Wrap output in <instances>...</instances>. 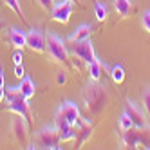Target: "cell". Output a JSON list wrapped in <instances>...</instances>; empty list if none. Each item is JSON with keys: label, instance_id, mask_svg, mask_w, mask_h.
Masks as SVG:
<instances>
[{"label": "cell", "instance_id": "f1b7e54d", "mask_svg": "<svg viewBox=\"0 0 150 150\" xmlns=\"http://www.w3.org/2000/svg\"><path fill=\"white\" fill-rule=\"evenodd\" d=\"M4 98H6V89H4V87H0V103L4 101Z\"/></svg>", "mask_w": 150, "mask_h": 150}, {"label": "cell", "instance_id": "d6986e66", "mask_svg": "<svg viewBox=\"0 0 150 150\" xmlns=\"http://www.w3.org/2000/svg\"><path fill=\"white\" fill-rule=\"evenodd\" d=\"M110 76H112L114 83H123V80H125V67L121 65V63H116L114 67H110Z\"/></svg>", "mask_w": 150, "mask_h": 150}, {"label": "cell", "instance_id": "52a82bcc", "mask_svg": "<svg viewBox=\"0 0 150 150\" xmlns=\"http://www.w3.org/2000/svg\"><path fill=\"white\" fill-rule=\"evenodd\" d=\"M125 112L130 116V120H132V123H134L136 128H150L146 112L139 109V107L132 100H127V103H125Z\"/></svg>", "mask_w": 150, "mask_h": 150}, {"label": "cell", "instance_id": "e0dca14e", "mask_svg": "<svg viewBox=\"0 0 150 150\" xmlns=\"http://www.w3.org/2000/svg\"><path fill=\"white\" fill-rule=\"evenodd\" d=\"M114 7H116V13L121 18L130 16V13H132V2L130 0H114Z\"/></svg>", "mask_w": 150, "mask_h": 150}, {"label": "cell", "instance_id": "ba28073f", "mask_svg": "<svg viewBox=\"0 0 150 150\" xmlns=\"http://www.w3.org/2000/svg\"><path fill=\"white\" fill-rule=\"evenodd\" d=\"M51 18L54 20V22H60V24H67L69 18L72 15V4L71 0H60V2L54 4V7H52L51 11Z\"/></svg>", "mask_w": 150, "mask_h": 150}, {"label": "cell", "instance_id": "603a6c76", "mask_svg": "<svg viewBox=\"0 0 150 150\" xmlns=\"http://www.w3.org/2000/svg\"><path fill=\"white\" fill-rule=\"evenodd\" d=\"M143 109H145L146 116L150 117V85L145 87V91H143Z\"/></svg>", "mask_w": 150, "mask_h": 150}, {"label": "cell", "instance_id": "8992f818", "mask_svg": "<svg viewBox=\"0 0 150 150\" xmlns=\"http://www.w3.org/2000/svg\"><path fill=\"white\" fill-rule=\"evenodd\" d=\"M71 52L76 58L83 60L85 63H92L96 60V52H94V45L92 42L87 38V40H81V42H74V44H71Z\"/></svg>", "mask_w": 150, "mask_h": 150}, {"label": "cell", "instance_id": "3957f363", "mask_svg": "<svg viewBox=\"0 0 150 150\" xmlns=\"http://www.w3.org/2000/svg\"><path fill=\"white\" fill-rule=\"evenodd\" d=\"M45 51H47L49 58L54 60L56 63H65L69 58V51L65 47V42L54 33H49L45 36Z\"/></svg>", "mask_w": 150, "mask_h": 150}, {"label": "cell", "instance_id": "30bf717a", "mask_svg": "<svg viewBox=\"0 0 150 150\" xmlns=\"http://www.w3.org/2000/svg\"><path fill=\"white\" fill-rule=\"evenodd\" d=\"M58 114H62L63 117L67 120V123L69 125H76L78 123V120H80V109H78V105L76 103H72V101H63L62 105H60V109H58Z\"/></svg>", "mask_w": 150, "mask_h": 150}, {"label": "cell", "instance_id": "d4e9b609", "mask_svg": "<svg viewBox=\"0 0 150 150\" xmlns=\"http://www.w3.org/2000/svg\"><path fill=\"white\" fill-rule=\"evenodd\" d=\"M141 24H143L145 31H148V33H150V11H145V13H143V18H141Z\"/></svg>", "mask_w": 150, "mask_h": 150}, {"label": "cell", "instance_id": "8fae6325", "mask_svg": "<svg viewBox=\"0 0 150 150\" xmlns=\"http://www.w3.org/2000/svg\"><path fill=\"white\" fill-rule=\"evenodd\" d=\"M56 128L60 134V141H74L76 139V132H74L72 125H69L65 117L58 112H56Z\"/></svg>", "mask_w": 150, "mask_h": 150}, {"label": "cell", "instance_id": "7a4b0ae2", "mask_svg": "<svg viewBox=\"0 0 150 150\" xmlns=\"http://www.w3.org/2000/svg\"><path fill=\"white\" fill-rule=\"evenodd\" d=\"M6 89V98H7V109L22 116L24 120L29 123L31 121V109H29V100H25L18 87H4Z\"/></svg>", "mask_w": 150, "mask_h": 150}, {"label": "cell", "instance_id": "4dcf8cb0", "mask_svg": "<svg viewBox=\"0 0 150 150\" xmlns=\"http://www.w3.org/2000/svg\"><path fill=\"white\" fill-rule=\"evenodd\" d=\"M71 2H80V0H71Z\"/></svg>", "mask_w": 150, "mask_h": 150}, {"label": "cell", "instance_id": "83f0119b", "mask_svg": "<svg viewBox=\"0 0 150 150\" xmlns=\"http://www.w3.org/2000/svg\"><path fill=\"white\" fill-rule=\"evenodd\" d=\"M56 81H58L60 85H63V83L67 81V74H65V72H60V74H58V80H56Z\"/></svg>", "mask_w": 150, "mask_h": 150}, {"label": "cell", "instance_id": "484cf974", "mask_svg": "<svg viewBox=\"0 0 150 150\" xmlns=\"http://www.w3.org/2000/svg\"><path fill=\"white\" fill-rule=\"evenodd\" d=\"M22 49H16L15 51V54H13V62H15V65H18V63H22Z\"/></svg>", "mask_w": 150, "mask_h": 150}, {"label": "cell", "instance_id": "9a60e30c", "mask_svg": "<svg viewBox=\"0 0 150 150\" xmlns=\"http://www.w3.org/2000/svg\"><path fill=\"white\" fill-rule=\"evenodd\" d=\"M18 89H20V92H22V96H24L25 100H31V98L35 96L36 85H35V81L31 80L29 76H24L22 81H20V85H18Z\"/></svg>", "mask_w": 150, "mask_h": 150}, {"label": "cell", "instance_id": "2e32d148", "mask_svg": "<svg viewBox=\"0 0 150 150\" xmlns=\"http://www.w3.org/2000/svg\"><path fill=\"white\" fill-rule=\"evenodd\" d=\"M89 36H91V25L83 24V25H80V27L69 36V44H74V42H81V40H87Z\"/></svg>", "mask_w": 150, "mask_h": 150}, {"label": "cell", "instance_id": "7402d4cb", "mask_svg": "<svg viewBox=\"0 0 150 150\" xmlns=\"http://www.w3.org/2000/svg\"><path fill=\"white\" fill-rule=\"evenodd\" d=\"M4 2H6L7 7H11L20 18H24V11H22V7H20V2H18V0H4Z\"/></svg>", "mask_w": 150, "mask_h": 150}, {"label": "cell", "instance_id": "5b68a950", "mask_svg": "<svg viewBox=\"0 0 150 150\" xmlns=\"http://www.w3.org/2000/svg\"><path fill=\"white\" fill-rule=\"evenodd\" d=\"M35 143L38 148H51V150H56L60 148V134H58V128L54 127H42L40 130L35 134Z\"/></svg>", "mask_w": 150, "mask_h": 150}, {"label": "cell", "instance_id": "4fadbf2b", "mask_svg": "<svg viewBox=\"0 0 150 150\" xmlns=\"http://www.w3.org/2000/svg\"><path fill=\"white\" fill-rule=\"evenodd\" d=\"M76 125H80V128H78V134H76V141H78V146H81L83 143H87V139L92 136L94 125H92L89 120H85V117H81V116H80V120H78V123H76Z\"/></svg>", "mask_w": 150, "mask_h": 150}, {"label": "cell", "instance_id": "6da1fadb", "mask_svg": "<svg viewBox=\"0 0 150 150\" xmlns=\"http://www.w3.org/2000/svg\"><path fill=\"white\" fill-rule=\"evenodd\" d=\"M83 101H85V107H87L91 116H100L107 109V103H109L107 89L100 81L91 80L83 89Z\"/></svg>", "mask_w": 150, "mask_h": 150}, {"label": "cell", "instance_id": "5bb4252c", "mask_svg": "<svg viewBox=\"0 0 150 150\" xmlns=\"http://www.w3.org/2000/svg\"><path fill=\"white\" fill-rule=\"evenodd\" d=\"M7 40H9V44H11L13 47H16V49H22V47L27 45L25 33H22V31L16 29V27H11L7 31Z\"/></svg>", "mask_w": 150, "mask_h": 150}, {"label": "cell", "instance_id": "ffe728a7", "mask_svg": "<svg viewBox=\"0 0 150 150\" xmlns=\"http://www.w3.org/2000/svg\"><path fill=\"white\" fill-rule=\"evenodd\" d=\"M94 13H96L98 22H105L107 16H109V9H107V6H103L101 2H96L94 4Z\"/></svg>", "mask_w": 150, "mask_h": 150}, {"label": "cell", "instance_id": "f546056e", "mask_svg": "<svg viewBox=\"0 0 150 150\" xmlns=\"http://www.w3.org/2000/svg\"><path fill=\"white\" fill-rule=\"evenodd\" d=\"M0 87H4V69L0 67Z\"/></svg>", "mask_w": 150, "mask_h": 150}, {"label": "cell", "instance_id": "cb8c5ba5", "mask_svg": "<svg viewBox=\"0 0 150 150\" xmlns=\"http://www.w3.org/2000/svg\"><path fill=\"white\" fill-rule=\"evenodd\" d=\"M38 4L44 11L49 13V11H52V7H54V0H38Z\"/></svg>", "mask_w": 150, "mask_h": 150}, {"label": "cell", "instance_id": "277c9868", "mask_svg": "<svg viewBox=\"0 0 150 150\" xmlns=\"http://www.w3.org/2000/svg\"><path fill=\"white\" fill-rule=\"evenodd\" d=\"M121 141L127 148H134V146H148L150 148V128H128L123 130L121 134Z\"/></svg>", "mask_w": 150, "mask_h": 150}, {"label": "cell", "instance_id": "9c48e42d", "mask_svg": "<svg viewBox=\"0 0 150 150\" xmlns=\"http://www.w3.org/2000/svg\"><path fill=\"white\" fill-rule=\"evenodd\" d=\"M27 38V47L35 52H44L45 51V36L40 29H31L25 35Z\"/></svg>", "mask_w": 150, "mask_h": 150}, {"label": "cell", "instance_id": "44dd1931", "mask_svg": "<svg viewBox=\"0 0 150 150\" xmlns=\"http://www.w3.org/2000/svg\"><path fill=\"white\" fill-rule=\"evenodd\" d=\"M117 123H120L121 132H123V130H128V128H132V127H134V123H132V120H130V116H128L125 110H123V114L120 116V121H117Z\"/></svg>", "mask_w": 150, "mask_h": 150}, {"label": "cell", "instance_id": "4316f807", "mask_svg": "<svg viewBox=\"0 0 150 150\" xmlns=\"http://www.w3.org/2000/svg\"><path fill=\"white\" fill-rule=\"evenodd\" d=\"M15 76H16V78H24V76H25V74H24V65H22V63L15 65Z\"/></svg>", "mask_w": 150, "mask_h": 150}, {"label": "cell", "instance_id": "7c38bea8", "mask_svg": "<svg viewBox=\"0 0 150 150\" xmlns=\"http://www.w3.org/2000/svg\"><path fill=\"white\" fill-rule=\"evenodd\" d=\"M11 130H13V137L16 139L18 143H25L27 141V121L24 120L22 116L16 114V117H13Z\"/></svg>", "mask_w": 150, "mask_h": 150}, {"label": "cell", "instance_id": "ac0fdd59", "mask_svg": "<svg viewBox=\"0 0 150 150\" xmlns=\"http://www.w3.org/2000/svg\"><path fill=\"white\" fill-rule=\"evenodd\" d=\"M101 71H103V62L96 58L92 63H89V76L92 81H100L101 78Z\"/></svg>", "mask_w": 150, "mask_h": 150}]
</instances>
